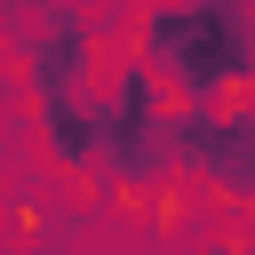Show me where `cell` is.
<instances>
[{
    "instance_id": "obj_1",
    "label": "cell",
    "mask_w": 255,
    "mask_h": 255,
    "mask_svg": "<svg viewBox=\"0 0 255 255\" xmlns=\"http://www.w3.org/2000/svg\"><path fill=\"white\" fill-rule=\"evenodd\" d=\"M175 112H239L255 96V8L239 0H167L135 8L128 48Z\"/></svg>"
},
{
    "instance_id": "obj_2",
    "label": "cell",
    "mask_w": 255,
    "mask_h": 255,
    "mask_svg": "<svg viewBox=\"0 0 255 255\" xmlns=\"http://www.w3.org/2000/svg\"><path fill=\"white\" fill-rule=\"evenodd\" d=\"M40 135H48V159H56V167L104 175V112H96V96L48 104V112H40Z\"/></svg>"
},
{
    "instance_id": "obj_3",
    "label": "cell",
    "mask_w": 255,
    "mask_h": 255,
    "mask_svg": "<svg viewBox=\"0 0 255 255\" xmlns=\"http://www.w3.org/2000/svg\"><path fill=\"white\" fill-rule=\"evenodd\" d=\"M207 255H255V239H239V231H231V239H207Z\"/></svg>"
}]
</instances>
